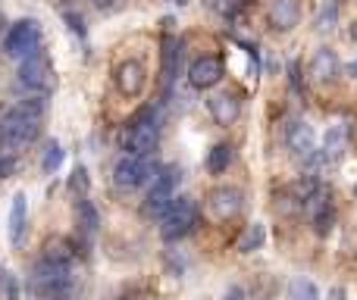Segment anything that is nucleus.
<instances>
[{
  "mask_svg": "<svg viewBox=\"0 0 357 300\" xmlns=\"http://www.w3.org/2000/svg\"><path fill=\"white\" fill-rule=\"evenodd\" d=\"M157 144H160V119H157L154 106H144V110L129 123V129H126L123 148L129 150V157L148 159V157H154Z\"/></svg>",
  "mask_w": 357,
  "mask_h": 300,
  "instance_id": "obj_1",
  "label": "nucleus"
},
{
  "mask_svg": "<svg viewBox=\"0 0 357 300\" xmlns=\"http://www.w3.org/2000/svg\"><path fill=\"white\" fill-rule=\"evenodd\" d=\"M31 288H35L38 297L63 300L73 291V266L41 257L35 263V269H31Z\"/></svg>",
  "mask_w": 357,
  "mask_h": 300,
  "instance_id": "obj_2",
  "label": "nucleus"
},
{
  "mask_svg": "<svg viewBox=\"0 0 357 300\" xmlns=\"http://www.w3.org/2000/svg\"><path fill=\"white\" fill-rule=\"evenodd\" d=\"M197 222H201V210H197V203L191 200V197H176L173 207H169L160 219V235H163V241L173 244V241L188 238V235L197 228Z\"/></svg>",
  "mask_w": 357,
  "mask_h": 300,
  "instance_id": "obj_3",
  "label": "nucleus"
},
{
  "mask_svg": "<svg viewBox=\"0 0 357 300\" xmlns=\"http://www.w3.org/2000/svg\"><path fill=\"white\" fill-rule=\"evenodd\" d=\"M160 172V163H154V157L148 159H138V157H119L116 166H113V184L119 191H135L142 184H151Z\"/></svg>",
  "mask_w": 357,
  "mask_h": 300,
  "instance_id": "obj_4",
  "label": "nucleus"
},
{
  "mask_svg": "<svg viewBox=\"0 0 357 300\" xmlns=\"http://www.w3.org/2000/svg\"><path fill=\"white\" fill-rule=\"evenodd\" d=\"M19 85L29 88L31 94H47L54 91L56 85V75H54V63H50L47 50H35L31 56H25L19 63Z\"/></svg>",
  "mask_w": 357,
  "mask_h": 300,
  "instance_id": "obj_5",
  "label": "nucleus"
},
{
  "mask_svg": "<svg viewBox=\"0 0 357 300\" xmlns=\"http://www.w3.org/2000/svg\"><path fill=\"white\" fill-rule=\"evenodd\" d=\"M38 135H41L38 119H29L16 110H10L0 119V150H22L29 144H35Z\"/></svg>",
  "mask_w": 357,
  "mask_h": 300,
  "instance_id": "obj_6",
  "label": "nucleus"
},
{
  "mask_svg": "<svg viewBox=\"0 0 357 300\" xmlns=\"http://www.w3.org/2000/svg\"><path fill=\"white\" fill-rule=\"evenodd\" d=\"M178 182H182V169H178V166H160L157 178L151 182V188H148L144 213H148V216H160V219H163V213H167V210L173 207V200H176Z\"/></svg>",
  "mask_w": 357,
  "mask_h": 300,
  "instance_id": "obj_7",
  "label": "nucleus"
},
{
  "mask_svg": "<svg viewBox=\"0 0 357 300\" xmlns=\"http://www.w3.org/2000/svg\"><path fill=\"white\" fill-rule=\"evenodd\" d=\"M35 50H41V25H38V19H19V22H13L10 31L3 35V54L10 60L22 63Z\"/></svg>",
  "mask_w": 357,
  "mask_h": 300,
  "instance_id": "obj_8",
  "label": "nucleus"
},
{
  "mask_svg": "<svg viewBox=\"0 0 357 300\" xmlns=\"http://www.w3.org/2000/svg\"><path fill=\"white\" fill-rule=\"evenodd\" d=\"M113 81H116V91L123 94V97H138V94L148 88V69H144L142 60H126L116 66Z\"/></svg>",
  "mask_w": 357,
  "mask_h": 300,
  "instance_id": "obj_9",
  "label": "nucleus"
},
{
  "mask_svg": "<svg viewBox=\"0 0 357 300\" xmlns=\"http://www.w3.org/2000/svg\"><path fill=\"white\" fill-rule=\"evenodd\" d=\"M222 75H226V66H222L220 56H201L188 69V85L197 88V91H207V88L220 85Z\"/></svg>",
  "mask_w": 357,
  "mask_h": 300,
  "instance_id": "obj_10",
  "label": "nucleus"
},
{
  "mask_svg": "<svg viewBox=\"0 0 357 300\" xmlns=\"http://www.w3.org/2000/svg\"><path fill=\"white\" fill-rule=\"evenodd\" d=\"M285 148H289L295 157H304L307 159L310 153L317 150V132L310 123L304 119H295V123L285 125Z\"/></svg>",
  "mask_w": 357,
  "mask_h": 300,
  "instance_id": "obj_11",
  "label": "nucleus"
},
{
  "mask_svg": "<svg viewBox=\"0 0 357 300\" xmlns=\"http://www.w3.org/2000/svg\"><path fill=\"white\" fill-rule=\"evenodd\" d=\"M241 203H245L241 191H238V188H229V184H222V188L210 191V197H207L210 213H213L216 219H222V222L232 219V216H238V213H241Z\"/></svg>",
  "mask_w": 357,
  "mask_h": 300,
  "instance_id": "obj_12",
  "label": "nucleus"
},
{
  "mask_svg": "<svg viewBox=\"0 0 357 300\" xmlns=\"http://www.w3.org/2000/svg\"><path fill=\"white\" fill-rule=\"evenodd\" d=\"M266 22L276 31H291L301 22V3H298V0H270V6H266Z\"/></svg>",
  "mask_w": 357,
  "mask_h": 300,
  "instance_id": "obj_13",
  "label": "nucleus"
},
{
  "mask_svg": "<svg viewBox=\"0 0 357 300\" xmlns=\"http://www.w3.org/2000/svg\"><path fill=\"white\" fill-rule=\"evenodd\" d=\"M342 72V63L339 56H335L333 47H320L314 54V60H310V79L320 81V85H333L335 79H339Z\"/></svg>",
  "mask_w": 357,
  "mask_h": 300,
  "instance_id": "obj_14",
  "label": "nucleus"
},
{
  "mask_svg": "<svg viewBox=\"0 0 357 300\" xmlns=\"http://www.w3.org/2000/svg\"><path fill=\"white\" fill-rule=\"evenodd\" d=\"M207 110L216 125L229 129V125H235L241 116V100L235 97V94H213V97L207 100Z\"/></svg>",
  "mask_w": 357,
  "mask_h": 300,
  "instance_id": "obj_15",
  "label": "nucleus"
},
{
  "mask_svg": "<svg viewBox=\"0 0 357 300\" xmlns=\"http://www.w3.org/2000/svg\"><path fill=\"white\" fill-rule=\"evenodd\" d=\"M25 226H29V197L22 191L13 194V207H10V241L13 244H22V235H25Z\"/></svg>",
  "mask_w": 357,
  "mask_h": 300,
  "instance_id": "obj_16",
  "label": "nucleus"
},
{
  "mask_svg": "<svg viewBox=\"0 0 357 300\" xmlns=\"http://www.w3.org/2000/svg\"><path fill=\"white\" fill-rule=\"evenodd\" d=\"M75 222H79V228H82V235H85V238L98 235L100 213H98V207H94L88 197H79V200H75Z\"/></svg>",
  "mask_w": 357,
  "mask_h": 300,
  "instance_id": "obj_17",
  "label": "nucleus"
},
{
  "mask_svg": "<svg viewBox=\"0 0 357 300\" xmlns=\"http://www.w3.org/2000/svg\"><path fill=\"white\" fill-rule=\"evenodd\" d=\"M178 60H182V41H176L173 35L163 38V81H173L178 72Z\"/></svg>",
  "mask_w": 357,
  "mask_h": 300,
  "instance_id": "obj_18",
  "label": "nucleus"
},
{
  "mask_svg": "<svg viewBox=\"0 0 357 300\" xmlns=\"http://www.w3.org/2000/svg\"><path fill=\"white\" fill-rule=\"evenodd\" d=\"M13 110L22 113V116H29V119H38V123H41L44 113H47V94H31V91H29V97L16 100V106H13Z\"/></svg>",
  "mask_w": 357,
  "mask_h": 300,
  "instance_id": "obj_19",
  "label": "nucleus"
},
{
  "mask_svg": "<svg viewBox=\"0 0 357 300\" xmlns=\"http://www.w3.org/2000/svg\"><path fill=\"white\" fill-rule=\"evenodd\" d=\"M232 163V144H213V150L207 153V172L210 175H222Z\"/></svg>",
  "mask_w": 357,
  "mask_h": 300,
  "instance_id": "obj_20",
  "label": "nucleus"
},
{
  "mask_svg": "<svg viewBox=\"0 0 357 300\" xmlns=\"http://www.w3.org/2000/svg\"><path fill=\"white\" fill-rule=\"evenodd\" d=\"M289 300H320V288L314 285V278L295 276L289 282Z\"/></svg>",
  "mask_w": 357,
  "mask_h": 300,
  "instance_id": "obj_21",
  "label": "nucleus"
},
{
  "mask_svg": "<svg viewBox=\"0 0 357 300\" xmlns=\"http://www.w3.org/2000/svg\"><path fill=\"white\" fill-rule=\"evenodd\" d=\"M44 257L54 260V263L73 266V244H69L66 238H50L47 244H44Z\"/></svg>",
  "mask_w": 357,
  "mask_h": 300,
  "instance_id": "obj_22",
  "label": "nucleus"
},
{
  "mask_svg": "<svg viewBox=\"0 0 357 300\" xmlns=\"http://www.w3.org/2000/svg\"><path fill=\"white\" fill-rule=\"evenodd\" d=\"M264 241H266V228L260 226V222H254V226L248 228L245 235H241L238 251L241 253H254V251H260V247H264Z\"/></svg>",
  "mask_w": 357,
  "mask_h": 300,
  "instance_id": "obj_23",
  "label": "nucleus"
},
{
  "mask_svg": "<svg viewBox=\"0 0 357 300\" xmlns=\"http://www.w3.org/2000/svg\"><path fill=\"white\" fill-rule=\"evenodd\" d=\"M63 159H66V150H63L56 141H50L47 148H44V157H41V172L44 175H54V172L63 166Z\"/></svg>",
  "mask_w": 357,
  "mask_h": 300,
  "instance_id": "obj_24",
  "label": "nucleus"
},
{
  "mask_svg": "<svg viewBox=\"0 0 357 300\" xmlns=\"http://www.w3.org/2000/svg\"><path fill=\"white\" fill-rule=\"evenodd\" d=\"M335 22H339V0H326L317 16V31H333Z\"/></svg>",
  "mask_w": 357,
  "mask_h": 300,
  "instance_id": "obj_25",
  "label": "nucleus"
},
{
  "mask_svg": "<svg viewBox=\"0 0 357 300\" xmlns=\"http://www.w3.org/2000/svg\"><path fill=\"white\" fill-rule=\"evenodd\" d=\"M310 222H314V232H317V235H329V232H333V226H335V210H333V203H329L326 210H320L317 216H310Z\"/></svg>",
  "mask_w": 357,
  "mask_h": 300,
  "instance_id": "obj_26",
  "label": "nucleus"
},
{
  "mask_svg": "<svg viewBox=\"0 0 357 300\" xmlns=\"http://www.w3.org/2000/svg\"><path fill=\"white\" fill-rule=\"evenodd\" d=\"M345 125H333V129L326 132V157H335V153H342V144H345Z\"/></svg>",
  "mask_w": 357,
  "mask_h": 300,
  "instance_id": "obj_27",
  "label": "nucleus"
},
{
  "mask_svg": "<svg viewBox=\"0 0 357 300\" xmlns=\"http://www.w3.org/2000/svg\"><path fill=\"white\" fill-rule=\"evenodd\" d=\"M88 188H91V182H88V169H85V166H75L73 178H69V191H75L79 197H85Z\"/></svg>",
  "mask_w": 357,
  "mask_h": 300,
  "instance_id": "obj_28",
  "label": "nucleus"
},
{
  "mask_svg": "<svg viewBox=\"0 0 357 300\" xmlns=\"http://www.w3.org/2000/svg\"><path fill=\"white\" fill-rule=\"evenodd\" d=\"M0 288L6 291V300H19V282H16V276H13V272L0 269Z\"/></svg>",
  "mask_w": 357,
  "mask_h": 300,
  "instance_id": "obj_29",
  "label": "nucleus"
},
{
  "mask_svg": "<svg viewBox=\"0 0 357 300\" xmlns=\"http://www.w3.org/2000/svg\"><path fill=\"white\" fill-rule=\"evenodd\" d=\"M19 169L16 153H0V178H13Z\"/></svg>",
  "mask_w": 357,
  "mask_h": 300,
  "instance_id": "obj_30",
  "label": "nucleus"
},
{
  "mask_svg": "<svg viewBox=\"0 0 357 300\" xmlns=\"http://www.w3.org/2000/svg\"><path fill=\"white\" fill-rule=\"evenodd\" d=\"M66 25H69V31H73V35H79V38H85V19L82 16H75V13H66Z\"/></svg>",
  "mask_w": 357,
  "mask_h": 300,
  "instance_id": "obj_31",
  "label": "nucleus"
},
{
  "mask_svg": "<svg viewBox=\"0 0 357 300\" xmlns=\"http://www.w3.org/2000/svg\"><path fill=\"white\" fill-rule=\"evenodd\" d=\"M289 72H291V88H295V91H301V79H298V63H291Z\"/></svg>",
  "mask_w": 357,
  "mask_h": 300,
  "instance_id": "obj_32",
  "label": "nucleus"
},
{
  "mask_svg": "<svg viewBox=\"0 0 357 300\" xmlns=\"http://www.w3.org/2000/svg\"><path fill=\"white\" fill-rule=\"evenodd\" d=\"M94 6H100V10H110V6H116V0H91Z\"/></svg>",
  "mask_w": 357,
  "mask_h": 300,
  "instance_id": "obj_33",
  "label": "nucleus"
},
{
  "mask_svg": "<svg viewBox=\"0 0 357 300\" xmlns=\"http://www.w3.org/2000/svg\"><path fill=\"white\" fill-rule=\"evenodd\" d=\"M345 72L351 75V79H357V60H351V63H348V66H345Z\"/></svg>",
  "mask_w": 357,
  "mask_h": 300,
  "instance_id": "obj_34",
  "label": "nucleus"
},
{
  "mask_svg": "<svg viewBox=\"0 0 357 300\" xmlns=\"http://www.w3.org/2000/svg\"><path fill=\"white\" fill-rule=\"evenodd\" d=\"M241 297H245V294H241V288H232V291L226 294V300H241Z\"/></svg>",
  "mask_w": 357,
  "mask_h": 300,
  "instance_id": "obj_35",
  "label": "nucleus"
},
{
  "mask_svg": "<svg viewBox=\"0 0 357 300\" xmlns=\"http://www.w3.org/2000/svg\"><path fill=\"white\" fill-rule=\"evenodd\" d=\"M10 31V25H6V16H3V10H0V35H6Z\"/></svg>",
  "mask_w": 357,
  "mask_h": 300,
  "instance_id": "obj_36",
  "label": "nucleus"
},
{
  "mask_svg": "<svg viewBox=\"0 0 357 300\" xmlns=\"http://www.w3.org/2000/svg\"><path fill=\"white\" fill-rule=\"evenodd\" d=\"M351 41L357 44V19H354V25H351Z\"/></svg>",
  "mask_w": 357,
  "mask_h": 300,
  "instance_id": "obj_37",
  "label": "nucleus"
},
{
  "mask_svg": "<svg viewBox=\"0 0 357 300\" xmlns=\"http://www.w3.org/2000/svg\"><path fill=\"white\" fill-rule=\"evenodd\" d=\"M169 3H178V6H185V3H188V0H169Z\"/></svg>",
  "mask_w": 357,
  "mask_h": 300,
  "instance_id": "obj_38",
  "label": "nucleus"
},
{
  "mask_svg": "<svg viewBox=\"0 0 357 300\" xmlns=\"http://www.w3.org/2000/svg\"><path fill=\"white\" fill-rule=\"evenodd\" d=\"M60 3H69V0H60Z\"/></svg>",
  "mask_w": 357,
  "mask_h": 300,
  "instance_id": "obj_39",
  "label": "nucleus"
},
{
  "mask_svg": "<svg viewBox=\"0 0 357 300\" xmlns=\"http://www.w3.org/2000/svg\"><path fill=\"white\" fill-rule=\"evenodd\" d=\"M354 194H357V184H354Z\"/></svg>",
  "mask_w": 357,
  "mask_h": 300,
  "instance_id": "obj_40",
  "label": "nucleus"
}]
</instances>
